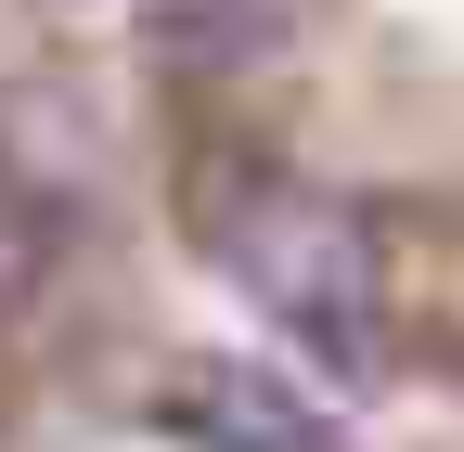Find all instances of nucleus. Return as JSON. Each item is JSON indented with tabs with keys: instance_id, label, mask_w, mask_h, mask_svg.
Returning <instances> with one entry per match:
<instances>
[{
	"instance_id": "nucleus-1",
	"label": "nucleus",
	"mask_w": 464,
	"mask_h": 452,
	"mask_svg": "<svg viewBox=\"0 0 464 452\" xmlns=\"http://www.w3.org/2000/svg\"><path fill=\"white\" fill-rule=\"evenodd\" d=\"M219 259H232V285L271 310V336H297V362L335 388V401H362V388L387 375L374 220L348 207V194H297V182L232 194V220H219Z\"/></svg>"
},
{
	"instance_id": "nucleus-2",
	"label": "nucleus",
	"mask_w": 464,
	"mask_h": 452,
	"mask_svg": "<svg viewBox=\"0 0 464 452\" xmlns=\"http://www.w3.org/2000/svg\"><path fill=\"white\" fill-rule=\"evenodd\" d=\"M194 439L207 452H335V414L271 362H207L194 375Z\"/></svg>"
},
{
	"instance_id": "nucleus-3",
	"label": "nucleus",
	"mask_w": 464,
	"mask_h": 452,
	"mask_svg": "<svg viewBox=\"0 0 464 452\" xmlns=\"http://www.w3.org/2000/svg\"><path fill=\"white\" fill-rule=\"evenodd\" d=\"M284 26H297V0H155V39L194 65H258L284 52Z\"/></svg>"
},
{
	"instance_id": "nucleus-4",
	"label": "nucleus",
	"mask_w": 464,
	"mask_h": 452,
	"mask_svg": "<svg viewBox=\"0 0 464 452\" xmlns=\"http://www.w3.org/2000/svg\"><path fill=\"white\" fill-rule=\"evenodd\" d=\"M26 271H39V246H26V233H0V298L26 285Z\"/></svg>"
}]
</instances>
